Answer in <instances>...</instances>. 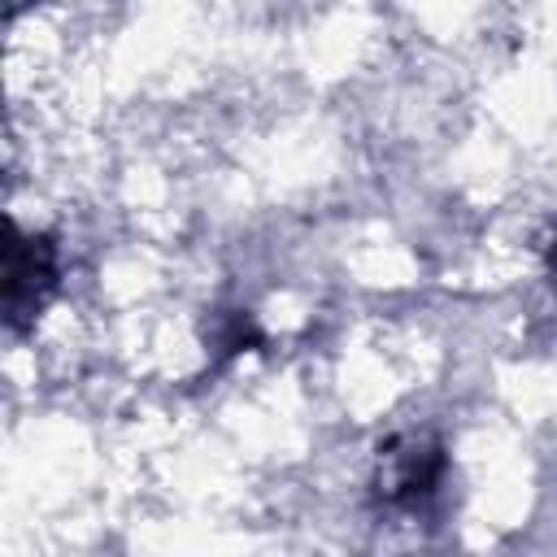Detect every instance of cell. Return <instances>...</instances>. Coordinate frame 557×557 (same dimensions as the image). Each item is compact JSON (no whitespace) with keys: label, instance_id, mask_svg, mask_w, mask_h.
I'll list each match as a JSON object with an SVG mask.
<instances>
[{"label":"cell","instance_id":"1","mask_svg":"<svg viewBox=\"0 0 557 557\" xmlns=\"http://www.w3.org/2000/svg\"><path fill=\"white\" fill-rule=\"evenodd\" d=\"M61 283V252L44 231H13L4 261V318L13 331L35 322Z\"/></svg>","mask_w":557,"mask_h":557},{"label":"cell","instance_id":"2","mask_svg":"<svg viewBox=\"0 0 557 557\" xmlns=\"http://www.w3.org/2000/svg\"><path fill=\"white\" fill-rule=\"evenodd\" d=\"M444 479V448L426 431L392 435L374 457V496L383 505L409 509L426 500Z\"/></svg>","mask_w":557,"mask_h":557},{"label":"cell","instance_id":"3","mask_svg":"<svg viewBox=\"0 0 557 557\" xmlns=\"http://www.w3.org/2000/svg\"><path fill=\"white\" fill-rule=\"evenodd\" d=\"M252 344H261V331H257V322H252L248 313H226V318H218V326H213V348H218L222 357L244 352V348H252Z\"/></svg>","mask_w":557,"mask_h":557},{"label":"cell","instance_id":"4","mask_svg":"<svg viewBox=\"0 0 557 557\" xmlns=\"http://www.w3.org/2000/svg\"><path fill=\"white\" fill-rule=\"evenodd\" d=\"M544 265H548V278L557 283V226H553L548 239H544Z\"/></svg>","mask_w":557,"mask_h":557},{"label":"cell","instance_id":"5","mask_svg":"<svg viewBox=\"0 0 557 557\" xmlns=\"http://www.w3.org/2000/svg\"><path fill=\"white\" fill-rule=\"evenodd\" d=\"M9 4H13V9H17V4H35V0H9Z\"/></svg>","mask_w":557,"mask_h":557}]
</instances>
